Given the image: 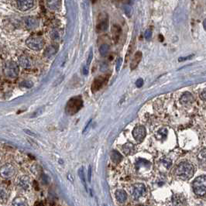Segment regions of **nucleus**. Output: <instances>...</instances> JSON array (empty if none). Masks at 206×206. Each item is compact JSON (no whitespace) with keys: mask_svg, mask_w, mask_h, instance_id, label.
Wrapping results in <instances>:
<instances>
[{"mask_svg":"<svg viewBox=\"0 0 206 206\" xmlns=\"http://www.w3.org/2000/svg\"><path fill=\"white\" fill-rule=\"evenodd\" d=\"M193 189L198 196H204L206 191V177L202 175L194 180L193 182Z\"/></svg>","mask_w":206,"mask_h":206,"instance_id":"4","label":"nucleus"},{"mask_svg":"<svg viewBox=\"0 0 206 206\" xmlns=\"http://www.w3.org/2000/svg\"><path fill=\"white\" fill-rule=\"evenodd\" d=\"M137 206H145V205H137Z\"/></svg>","mask_w":206,"mask_h":206,"instance_id":"42","label":"nucleus"},{"mask_svg":"<svg viewBox=\"0 0 206 206\" xmlns=\"http://www.w3.org/2000/svg\"><path fill=\"white\" fill-rule=\"evenodd\" d=\"M92 58H93V52H92V50H90L89 54H88V60H87V65H88V66L90 64H91Z\"/></svg>","mask_w":206,"mask_h":206,"instance_id":"32","label":"nucleus"},{"mask_svg":"<svg viewBox=\"0 0 206 206\" xmlns=\"http://www.w3.org/2000/svg\"><path fill=\"white\" fill-rule=\"evenodd\" d=\"M163 164H164L165 165V166H166V167H171V160H169V159H164V161H163Z\"/></svg>","mask_w":206,"mask_h":206,"instance_id":"34","label":"nucleus"},{"mask_svg":"<svg viewBox=\"0 0 206 206\" xmlns=\"http://www.w3.org/2000/svg\"><path fill=\"white\" fill-rule=\"evenodd\" d=\"M199 157L202 158L203 160H204V159H205V149H203L202 151H201V153H199Z\"/></svg>","mask_w":206,"mask_h":206,"instance_id":"36","label":"nucleus"},{"mask_svg":"<svg viewBox=\"0 0 206 206\" xmlns=\"http://www.w3.org/2000/svg\"><path fill=\"white\" fill-rule=\"evenodd\" d=\"M16 174V169L11 164H6L0 168V176L2 178L8 179L12 178Z\"/></svg>","mask_w":206,"mask_h":206,"instance_id":"6","label":"nucleus"},{"mask_svg":"<svg viewBox=\"0 0 206 206\" xmlns=\"http://www.w3.org/2000/svg\"><path fill=\"white\" fill-rule=\"evenodd\" d=\"M146 187L143 184H136L133 188V195L136 199L141 198L146 194Z\"/></svg>","mask_w":206,"mask_h":206,"instance_id":"8","label":"nucleus"},{"mask_svg":"<svg viewBox=\"0 0 206 206\" xmlns=\"http://www.w3.org/2000/svg\"><path fill=\"white\" fill-rule=\"evenodd\" d=\"M18 185L23 189H28L30 185V178L27 176H23L18 180Z\"/></svg>","mask_w":206,"mask_h":206,"instance_id":"14","label":"nucleus"},{"mask_svg":"<svg viewBox=\"0 0 206 206\" xmlns=\"http://www.w3.org/2000/svg\"><path fill=\"white\" fill-rule=\"evenodd\" d=\"M82 72H83V74L85 75H87L88 74V66H84L83 67V70H82Z\"/></svg>","mask_w":206,"mask_h":206,"instance_id":"39","label":"nucleus"},{"mask_svg":"<svg viewBox=\"0 0 206 206\" xmlns=\"http://www.w3.org/2000/svg\"><path fill=\"white\" fill-rule=\"evenodd\" d=\"M111 157L112 160V161L115 162V163L116 164L120 163V162L122 160V159H123L122 155L120 154L118 151H116V150H113V151L112 152Z\"/></svg>","mask_w":206,"mask_h":206,"instance_id":"24","label":"nucleus"},{"mask_svg":"<svg viewBox=\"0 0 206 206\" xmlns=\"http://www.w3.org/2000/svg\"><path fill=\"white\" fill-rule=\"evenodd\" d=\"M145 39L146 40H150L152 37V30H146L145 32Z\"/></svg>","mask_w":206,"mask_h":206,"instance_id":"29","label":"nucleus"},{"mask_svg":"<svg viewBox=\"0 0 206 206\" xmlns=\"http://www.w3.org/2000/svg\"><path fill=\"white\" fill-rule=\"evenodd\" d=\"M122 64H123V59L121 57H119L118 60L116 61V72H119L120 70V68L122 66Z\"/></svg>","mask_w":206,"mask_h":206,"instance_id":"30","label":"nucleus"},{"mask_svg":"<svg viewBox=\"0 0 206 206\" xmlns=\"http://www.w3.org/2000/svg\"><path fill=\"white\" fill-rule=\"evenodd\" d=\"M194 167L191 163L187 161L181 162L177 167L176 174L177 176L182 180H188L191 178L194 175Z\"/></svg>","mask_w":206,"mask_h":206,"instance_id":"1","label":"nucleus"},{"mask_svg":"<svg viewBox=\"0 0 206 206\" xmlns=\"http://www.w3.org/2000/svg\"><path fill=\"white\" fill-rule=\"evenodd\" d=\"M203 27H204V29L205 30L206 27H205V20H204V22H203Z\"/></svg>","mask_w":206,"mask_h":206,"instance_id":"41","label":"nucleus"},{"mask_svg":"<svg viewBox=\"0 0 206 206\" xmlns=\"http://www.w3.org/2000/svg\"><path fill=\"white\" fill-rule=\"evenodd\" d=\"M193 101H194V97L189 92H185L183 94L180 99V101L183 105H189L193 102Z\"/></svg>","mask_w":206,"mask_h":206,"instance_id":"13","label":"nucleus"},{"mask_svg":"<svg viewBox=\"0 0 206 206\" xmlns=\"http://www.w3.org/2000/svg\"><path fill=\"white\" fill-rule=\"evenodd\" d=\"M17 8L21 11H27L33 8L34 2L32 0H19L17 2Z\"/></svg>","mask_w":206,"mask_h":206,"instance_id":"10","label":"nucleus"},{"mask_svg":"<svg viewBox=\"0 0 206 206\" xmlns=\"http://www.w3.org/2000/svg\"><path fill=\"white\" fill-rule=\"evenodd\" d=\"M123 150L125 154L132 155L136 151V147H135L134 144H133V143H127L123 146Z\"/></svg>","mask_w":206,"mask_h":206,"instance_id":"16","label":"nucleus"},{"mask_svg":"<svg viewBox=\"0 0 206 206\" xmlns=\"http://www.w3.org/2000/svg\"><path fill=\"white\" fill-rule=\"evenodd\" d=\"M3 73L9 78H16L20 73L19 65L13 61H8L4 64Z\"/></svg>","mask_w":206,"mask_h":206,"instance_id":"3","label":"nucleus"},{"mask_svg":"<svg viewBox=\"0 0 206 206\" xmlns=\"http://www.w3.org/2000/svg\"><path fill=\"white\" fill-rule=\"evenodd\" d=\"M112 37L116 42L118 41L119 38H120V33H121V28L119 26H113L112 28Z\"/></svg>","mask_w":206,"mask_h":206,"instance_id":"23","label":"nucleus"},{"mask_svg":"<svg viewBox=\"0 0 206 206\" xmlns=\"http://www.w3.org/2000/svg\"><path fill=\"white\" fill-rule=\"evenodd\" d=\"M20 85H21V86H23V87H25V88H32V87H33V82H30V81H24V82H22Z\"/></svg>","mask_w":206,"mask_h":206,"instance_id":"27","label":"nucleus"},{"mask_svg":"<svg viewBox=\"0 0 206 206\" xmlns=\"http://www.w3.org/2000/svg\"><path fill=\"white\" fill-rule=\"evenodd\" d=\"M136 85L138 87V88H141V87L143 85V80L142 79V78H139V79L136 82Z\"/></svg>","mask_w":206,"mask_h":206,"instance_id":"33","label":"nucleus"},{"mask_svg":"<svg viewBox=\"0 0 206 206\" xmlns=\"http://www.w3.org/2000/svg\"><path fill=\"white\" fill-rule=\"evenodd\" d=\"M25 25L30 30L37 28L39 26V20L36 17H29L25 19Z\"/></svg>","mask_w":206,"mask_h":206,"instance_id":"11","label":"nucleus"},{"mask_svg":"<svg viewBox=\"0 0 206 206\" xmlns=\"http://www.w3.org/2000/svg\"><path fill=\"white\" fill-rule=\"evenodd\" d=\"M124 11H125V13L127 14V16H128L129 17L131 16V13H132V9L131 7L129 5H126L124 6Z\"/></svg>","mask_w":206,"mask_h":206,"instance_id":"28","label":"nucleus"},{"mask_svg":"<svg viewBox=\"0 0 206 206\" xmlns=\"http://www.w3.org/2000/svg\"><path fill=\"white\" fill-rule=\"evenodd\" d=\"M11 206H28V202L25 198L19 197V198H16L13 201Z\"/></svg>","mask_w":206,"mask_h":206,"instance_id":"20","label":"nucleus"},{"mask_svg":"<svg viewBox=\"0 0 206 206\" xmlns=\"http://www.w3.org/2000/svg\"><path fill=\"white\" fill-rule=\"evenodd\" d=\"M52 38L53 39H57V38H58V37H59V35L58 34H57V33H56V32H53V33H52Z\"/></svg>","mask_w":206,"mask_h":206,"instance_id":"40","label":"nucleus"},{"mask_svg":"<svg viewBox=\"0 0 206 206\" xmlns=\"http://www.w3.org/2000/svg\"><path fill=\"white\" fill-rule=\"evenodd\" d=\"M19 64L24 68H30L32 67L31 59L27 55H21L19 57Z\"/></svg>","mask_w":206,"mask_h":206,"instance_id":"12","label":"nucleus"},{"mask_svg":"<svg viewBox=\"0 0 206 206\" xmlns=\"http://www.w3.org/2000/svg\"><path fill=\"white\" fill-rule=\"evenodd\" d=\"M109 50V45H108L107 43H103L100 46L99 53L101 56H105L108 53Z\"/></svg>","mask_w":206,"mask_h":206,"instance_id":"25","label":"nucleus"},{"mask_svg":"<svg viewBox=\"0 0 206 206\" xmlns=\"http://www.w3.org/2000/svg\"><path fill=\"white\" fill-rule=\"evenodd\" d=\"M141 59H142V53L140 51H137L134 54V57H133V60H132L131 64H130L131 70H134L135 68L138 66L140 61H141Z\"/></svg>","mask_w":206,"mask_h":206,"instance_id":"15","label":"nucleus"},{"mask_svg":"<svg viewBox=\"0 0 206 206\" xmlns=\"http://www.w3.org/2000/svg\"><path fill=\"white\" fill-rule=\"evenodd\" d=\"M57 48L56 46L54 45H50L49 47H47L46 48V50H44V53H43V55L46 57H50L51 56H53V54L57 53Z\"/></svg>","mask_w":206,"mask_h":206,"instance_id":"21","label":"nucleus"},{"mask_svg":"<svg viewBox=\"0 0 206 206\" xmlns=\"http://www.w3.org/2000/svg\"><path fill=\"white\" fill-rule=\"evenodd\" d=\"M109 21L108 18L105 17V19H102L100 22H98V24H97V31L98 32H104L108 29L109 26Z\"/></svg>","mask_w":206,"mask_h":206,"instance_id":"18","label":"nucleus"},{"mask_svg":"<svg viewBox=\"0 0 206 206\" xmlns=\"http://www.w3.org/2000/svg\"><path fill=\"white\" fill-rule=\"evenodd\" d=\"M8 198V191L4 185H0V202H5Z\"/></svg>","mask_w":206,"mask_h":206,"instance_id":"22","label":"nucleus"},{"mask_svg":"<svg viewBox=\"0 0 206 206\" xmlns=\"http://www.w3.org/2000/svg\"><path fill=\"white\" fill-rule=\"evenodd\" d=\"M83 100L81 97H74L68 101L65 107V111L68 115H75L83 107Z\"/></svg>","mask_w":206,"mask_h":206,"instance_id":"2","label":"nucleus"},{"mask_svg":"<svg viewBox=\"0 0 206 206\" xmlns=\"http://www.w3.org/2000/svg\"><path fill=\"white\" fill-rule=\"evenodd\" d=\"M78 175H79V178L82 181V184L84 185V187H85V189L87 190V185H86V181H85V174H84V168L81 167L79 170H78Z\"/></svg>","mask_w":206,"mask_h":206,"instance_id":"26","label":"nucleus"},{"mask_svg":"<svg viewBox=\"0 0 206 206\" xmlns=\"http://www.w3.org/2000/svg\"><path fill=\"white\" fill-rule=\"evenodd\" d=\"M26 44L32 50H40L44 46V40L40 37H30L26 40Z\"/></svg>","mask_w":206,"mask_h":206,"instance_id":"5","label":"nucleus"},{"mask_svg":"<svg viewBox=\"0 0 206 206\" xmlns=\"http://www.w3.org/2000/svg\"><path fill=\"white\" fill-rule=\"evenodd\" d=\"M146 129H145L143 126H137L136 127H135L133 131V138L138 143H141V142L143 141V140L146 137Z\"/></svg>","mask_w":206,"mask_h":206,"instance_id":"7","label":"nucleus"},{"mask_svg":"<svg viewBox=\"0 0 206 206\" xmlns=\"http://www.w3.org/2000/svg\"><path fill=\"white\" fill-rule=\"evenodd\" d=\"M194 57V54H191L190 56H187V57H179L178 58V61L181 62V61H185L186 60H189V59H191Z\"/></svg>","mask_w":206,"mask_h":206,"instance_id":"31","label":"nucleus"},{"mask_svg":"<svg viewBox=\"0 0 206 206\" xmlns=\"http://www.w3.org/2000/svg\"><path fill=\"white\" fill-rule=\"evenodd\" d=\"M88 181H89V182H91V166H89V167H88Z\"/></svg>","mask_w":206,"mask_h":206,"instance_id":"37","label":"nucleus"},{"mask_svg":"<svg viewBox=\"0 0 206 206\" xmlns=\"http://www.w3.org/2000/svg\"><path fill=\"white\" fill-rule=\"evenodd\" d=\"M185 200L181 194H175L172 198L174 206H183L185 204Z\"/></svg>","mask_w":206,"mask_h":206,"instance_id":"17","label":"nucleus"},{"mask_svg":"<svg viewBox=\"0 0 206 206\" xmlns=\"http://www.w3.org/2000/svg\"><path fill=\"white\" fill-rule=\"evenodd\" d=\"M91 119L89 120V121L88 122V123H87V125H86V127H85V129H84V130H83V133H84V134H85V133H86L87 130H88V127H89V125L91 124Z\"/></svg>","mask_w":206,"mask_h":206,"instance_id":"38","label":"nucleus"},{"mask_svg":"<svg viewBox=\"0 0 206 206\" xmlns=\"http://www.w3.org/2000/svg\"><path fill=\"white\" fill-rule=\"evenodd\" d=\"M106 78H107L105 76H99L97 78H95L92 85H91V91L92 92H96L98 90L101 89L103 85L105 84Z\"/></svg>","mask_w":206,"mask_h":206,"instance_id":"9","label":"nucleus"},{"mask_svg":"<svg viewBox=\"0 0 206 206\" xmlns=\"http://www.w3.org/2000/svg\"><path fill=\"white\" fill-rule=\"evenodd\" d=\"M200 97H201V98L203 100V101H205V98H206L205 88H204V89H203V91H201V93H200Z\"/></svg>","mask_w":206,"mask_h":206,"instance_id":"35","label":"nucleus"},{"mask_svg":"<svg viewBox=\"0 0 206 206\" xmlns=\"http://www.w3.org/2000/svg\"><path fill=\"white\" fill-rule=\"evenodd\" d=\"M116 198L120 203H123L127 201V194L124 190H117L116 191Z\"/></svg>","mask_w":206,"mask_h":206,"instance_id":"19","label":"nucleus"}]
</instances>
